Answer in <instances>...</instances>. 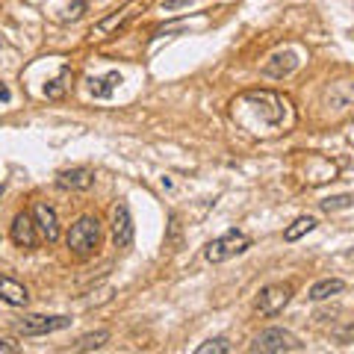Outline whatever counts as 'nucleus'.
<instances>
[{"label": "nucleus", "instance_id": "39448f33", "mask_svg": "<svg viewBox=\"0 0 354 354\" xmlns=\"http://www.w3.org/2000/svg\"><path fill=\"white\" fill-rule=\"evenodd\" d=\"M142 9H145L142 3H124V6L118 9V12H113V15H106V18L97 21V24L88 30V39H92V41H101V39L115 36V32H118V30H124L130 21L142 12Z\"/></svg>", "mask_w": 354, "mask_h": 354}, {"label": "nucleus", "instance_id": "7ed1b4c3", "mask_svg": "<svg viewBox=\"0 0 354 354\" xmlns=\"http://www.w3.org/2000/svg\"><path fill=\"white\" fill-rule=\"evenodd\" d=\"M251 248V236L242 234V230H227V234H221L218 239L207 242L204 248V260L207 263H225L230 257H239V254H245Z\"/></svg>", "mask_w": 354, "mask_h": 354}, {"label": "nucleus", "instance_id": "20e7f679", "mask_svg": "<svg viewBox=\"0 0 354 354\" xmlns=\"http://www.w3.org/2000/svg\"><path fill=\"white\" fill-rule=\"evenodd\" d=\"M292 292H295L292 283H269V286H263L257 301H254V310H257L260 316H266V319L278 316V313H283V307L292 301Z\"/></svg>", "mask_w": 354, "mask_h": 354}, {"label": "nucleus", "instance_id": "a211bd4d", "mask_svg": "<svg viewBox=\"0 0 354 354\" xmlns=\"http://www.w3.org/2000/svg\"><path fill=\"white\" fill-rule=\"evenodd\" d=\"M106 339H109V330H95V334H86L80 342H77L74 351H95V348H104Z\"/></svg>", "mask_w": 354, "mask_h": 354}, {"label": "nucleus", "instance_id": "4468645a", "mask_svg": "<svg viewBox=\"0 0 354 354\" xmlns=\"http://www.w3.org/2000/svg\"><path fill=\"white\" fill-rule=\"evenodd\" d=\"M118 86H121V74H118V71H109V74H104V77H92V80H88V95H95V97H109Z\"/></svg>", "mask_w": 354, "mask_h": 354}, {"label": "nucleus", "instance_id": "9b49d317", "mask_svg": "<svg viewBox=\"0 0 354 354\" xmlns=\"http://www.w3.org/2000/svg\"><path fill=\"white\" fill-rule=\"evenodd\" d=\"M298 62L301 59H298L295 50H278V53H272V57L263 62V74L272 77V80H283V77H290L298 68Z\"/></svg>", "mask_w": 354, "mask_h": 354}, {"label": "nucleus", "instance_id": "5701e85b", "mask_svg": "<svg viewBox=\"0 0 354 354\" xmlns=\"http://www.w3.org/2000/svg\"><path fill=\"white\" fill-rule=\"evenodd\" d=\"M0 101H3V104H9V101H12V92H9V88H6L3 83H0Z\"/></svg>", "mask_w": 354, "mask_h": 354}, {"label": "nucleus", "instance_id": "ddd939ff", "mask_svg": "<svg viewBox=\"0 0 354 354\" xmlns=\"http://www.w3.org/2000/svg\"><path fill=\"white\" fill-rule=\"evenodd\" d=\"M0 301L9 307H27L30 304V292L24 283H18L15 278H6L0 274Z\"/></svg>", "mask_w": 354, "mask_h": 354}, {"label": "nucleus", "instance_id": "f3484780", "mask_svg": "<svg viewBox=\"0 0 354 354\" xmlns=\"http://www.w3.org/2000/svg\"><path fill=\"white\" fill-rule=\"evenodd\" d=\"M68 86H71V68L65 65V68H62L57 77H53V80H50L48 86H44V95H48L50 101H59V97L65 95V88H68Z\"/></svg>", "mask_w": 354, "mask_h": 354}, {"label": "nucleus", "instance_id": "412c9836", "mask_svg": "<svg viewBox=\"0 0 354 354\" xmlns=\"http://www.w3.org/2000/svg\"><path fill=\"white\" fill-rule=\"evenodd\" d=\"M192 3H195V0H160V9H162V12H177V9H186Z\"/></svg>", "mask_w": 354, "mask_h": 354}, {"label": "nucleus", "instance_id": "dca6fc26", "mask_svg": "<svg viewBox=\"0 0 354 354\" xmlns=\"http://www.w3.org/2000/svg\"><path fill=\"white\" fill-rule=\"evenodd\" d=\"M313 230H316V218H313V216H298L292 225L283 230V239H286V242H298L301 236L313 234Z\"/></svg>", "mask_w": 354, "mask_h": 354}, {"label": "nucleus", "instance_id": "b1692460", "mask_svg": "<svg viewBox=\"0 0 354 354\" xmlns=\"http://www.w3.org/2000/svg\"><path fill=\"white\" fill-rule=\"evenodd\" d=\"M3 192H6V186H3V183H0V198H3Z\"/></svg>", "mask_w": 354, "mask_h": 354}, {"label": "nucleus", "instance_id": "f257e3e1", "mask_svg": "<svg viewBox=\"0 0 354 354\" xmlns=\"http://www.w3.org/2000/svg\"><path fill=\"white\" fill-rule=\"evenodd\" d=\"M234 104L248 106L266 127H281L286 113H290V104H286L278 92H269V88H251V92L239 95V101H234Z\"/></svg>", "mask_w": 354, "mask_h": 354}, {"label": "nucleus", "instance_id": "6e6552de", "mask_svg": "<svg viewBox=\"0 0 354 354\" xmlns=\"http://www.w3.org/2000/svg\"><path fill=\"white\" fill-rule=\"evenodd\" d=\"M39 227H36V218L32 213H18L12 218V242L21 248V251H32L39 245Z\"/></svg>", "mask_w": 354, "mask_h": 354}, {"label": "nucleus", "instance_id": "0eeeda50", "mask_svg": "<svg viewBox=\"0 0 354 354\" xmlns=\"http://www.w3.org/2000/svg\"><path fill=\"white\" fill-rule=\"evenodd\" d=\"M68 325H71L68 316H36V313H30V316L15 319V330H18V334H24V337L53 334V330H62Z\"/></svg>", "mask_w": 354, "mask_h": 354}, {"label": "nucleus", "instance_id": "f03ea898", "mask_svg": "<svg viewBox=\"0 0 354 354\" xmlns=\"http://www.w3.org/2000/svg\"><path fill=\"white\" fill-rule=\"evenodd\" d=\"M65 242H68L71 254H77V257H88V254L97 248V242H101V221H97V216H80L77 218Z\"/></svg>", "mask_w": 354, "mask_h": 354}, {"label": "nucleus", "instance_id": "aec40b11", "mask_svg": "<svg viewBox=\"0 0 354 354\" xmlns=\"http://www.w3.org/2000/svg\"><path fill=\"white\" fill-rule=\"evenodd\" d=\"M354 207V195H334V198H325L322 209L325 213H337V209H348Z\"/></svg>", "mask_w": 354, "mask_h": 354}, {"label": "nucleus", "instance_id": "6ab92c4d", "mask_svg": "<svg viewBox=\"0 0 354 354\" xmlns=\"http://www.w3.org/2000/svg\"><path fill=\"white\" fill-rule=\"evenodd\" d=\"M230 351V342L225 337H213V339H207L204 346H198L195 354H227Z\"/></svg>", "mask_w": 354, "mask_h": 354}, {"label": "nucleus", "instance_id": "9d476101", "mask_svg": "<svg viewBox=\"0 0 354 354\" xmlns=\"http://www.w3.org/2000/svg\"><path fill=\"white\" fill-rule=\"evenodd\" d=\"M95 183V171L86 169V165H74V169H62L57 174V186L65 192H86L92 189Z\"/></svg>", "mask_w": 354, "mask_h": 354}, {"label": "nucleus", "instance_id": "1a4fd4ad", "mask_svg": "<svg viewBox=\"0 0 354 354\" xmlns=\"http://www.w3.org/2000/svg\"><path fill=\"white\" fill-rule=\"evenodd\" d=\"M133 236H136V227H133V216L127 204H118L113 209V242L115 248H130Z\"/></svg>", "mask_w": 354, "mask_h": 354}, {"label": "nucleus", "instance_id": "4be33fe9", "mask_svg": "<svg viewBox=\"0 0 354 354\" xmlns=\"http://www.w3.org/2000/svg\"><path fill=\"white\" fill-rule=\"evenodd\" d=\"M0 351H6V354H15V351H21V346L12 339V337H3L0 339Z\"/></svg>", "mask_w": 354, "mask_h": 354}, {"label": "nucleus", "instance_id": "f8f14e48", "mask_svg": "<svg viewBox=\"0 0 354 354\" xmlns=\"http://www.w3.org/2000/svg\"><path fill=\"white\" fill-rule=\"evenodd\" d=\"M32 218H36V227H39L41 239H48V242L59 239V218H57V209H53L50 204H44V201L32 204Z\"/></svg>", "mask_w": 354, "mask_h": 354}, {"label": "nucleus", "instance_id": "423d86ee", "mask_svg": "<svg viewBox=\"0 0 354 354\" xmlns=\"http://www.w3.org/2000/svg\"><path fill=\"white\" fill-rule=\"evenodd\" d=\"M251 351L260 354H286V351H301V342H298L290 330L283 328H266L263 334L251 342Z\"/></svg>", "mask_w": 354, "mask_h": 354}, {"label": "nucleus", "instance_id": "2eb2a0df", "mask_svg": "<svg viewBox=\"0 0 354 354\" xmlns=\"http://www.w3.org/2000/svg\"><path fill=\"white\" fill-rule=\"evenodd\" d=\"M342 290H346V283H342L339 278H325V281H316L313 286H310V301H328L330 295H339Z\"/></svg>", "mask_w": 354, "mask_h": 354}]
</instances>
